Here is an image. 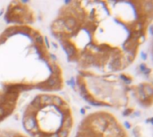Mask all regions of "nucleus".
I'll use <instances>...</instances> for the list:
<instances>
[{
	"mask_svg": "<svg viewBox=\"0 0 153 137\" xmlns=\"http://www.w3.org/2000/svg\"><path fill=\"white\" fill-rule=\"evenodd\" d=\"M37 119L35 116H24L23 117V126L27 132H31L33 127L37 125Z\"/></svg>",
	"mask_w": 153,
	"mask_h": 137,
	"instance_id": "nucleus-1",
	"label": "nucleus"
},
{
	"mask_svg": "<svg viewBox=\"0 0 153 137\" xmlns=\"http://www.w3.org/2000/svg\"><path fill=\"white\" fill-rule=\"evenodd\" d=\"M72 117L69 115V116H64V121L61 125V128L62 129H65L69 131L70 129L72 128Z\"/></svg>",
	"mask_w": 153,
	"mask_h": 137,
	"instance_id": "nucleus-2",
	"label": "nucleus"
},
{
	"mask_svg": "<svg viewBox=\"0 0 153 137\" xmlns=\"http://www.w3.org/2000/svg\"><path fill=\"white\" fill-rule=\"evenodd\" d=\"M40 101L42 104L44 105H50L52 104V96L48 94H41L39 96Z\"/></svg>",
	"mask_w": 153,
	"mask_h": 137,
	"instance_id": "nucleus-3",
	"label": "nucleus"
},
{
	"mask_svg": "<svg viewBox=\"0 0 153 137\" xmlns=\"http://www.w3.org/2000/svg\"><path fill=\"white\" fill-rule=\"evenodd\" d=\"M18 32H19V28H15V27H13V28H7V29L3 33L2 36H4V37H5V38H7V37L13 36V35H14V34H17Z\"/></svg>",
	"mask_w": 153,
	"mask_h": 137,
	"instance_id": "nucleus-4",
	"label": "nucleus"
},
{
	"mask_svg": "<svg viewBox=\"0 0 153 137\" xmlns=\"http://www.w3.org/2000/svg\"><path fill=\"white\" fill-rule=\"evenodd\" d=\"M141 90H142V92L144 93V94L147 97L152 96V87H151L150 85H145L144 86H141Z\"/></svg>",
	"mask_w": 153,
	"mask_h": 137,
	"instance_id": "nucleus-5",
	"label": "nucleus"
},
{
	"mask_svg": "<svg viewBox=\"0 0 153 137\" xmlns=\"http://www.w3.org/2000/svg\"><path fill=\"white\" fill-rule=\"evenodd\" d=\"M64 103V101H63V100L61 99L60 97L58 96H52V104L55 105L56 107H57V108H59L61 105Z\"/></svg>",
	"mask_w": 153,
	"mask_h": 137,
	"instance_id": "nucleus-6",
	"label": "nucleus"
},
{
	"mask_svg": "<svg viewBox=\"0 0 153 137\" xmlns=\"http://www.w3.org/2000/svg\"><path fill=\"white\" fill-rule=\"evenodd\" d=\"M33 38H34L35 43H36V44H38L39 45H40V46L44 44V40H43V37L40 36V34H39L38 36H35V37H33Z\"/></svg>",
	"mask_w": 153,
	"mask_h": 137,
	"instance_id": "nucleus-7",
	"label": "nucleus"
},
{
	"mask_svg": "<svg viewBox=\"0 0 153 137\" xmlns=\"http://www.w3.org/2000/svg\"><path fill=\"white\" fill-rule=\"evenodd\" d=\"M56 134L58 135V137H68L69 131L65 130V129H60V130H58Z\"/></svg>",
	"mask_w": 153,
	"mask_h": 137,
	"instance_id": "nucleus-8",
	"label": "nucleus"
},
{
	"mask_svg": "<svg viewBox=\"0 0 153 137\" xmlns=\"http://www.w3.org/2000/svg\"><path fill=\"white\" fill-rule=\"evenodd\" d=\"M4 117V109L0 106V119H3Z\"/></svg>",
	"mask_w": 153,
	"mask_h": 137,
	"instance_id": "nucleus-9",
	"label": "nucleus"
},
{
	"mask_svg": "<svg viewBox=\"0 0 153 137\" xmlns=\"http://www.w3.org/2000/svg\"><path fill=\"white\" fill-rule=\"evenodd\" d=\"M5 40H6V38H5V37H4V36H0V44H4Z\"/></svg>",
	"mask_w": 153,
	"mask_h": 137,
	"instance_id": "nucleus-10",
	"label": "nucleus"
},
{
	"mask_svg": "<svg viewBox=\"0 0 153 137\" xmlns=\"http://www.w3.org/2000/svg\"><path fill=\"white\" fill-rule=\"evenodd\" d=\"M130 112H132V109H127L126 111H125V116H128V114Z\"/></svg>",
	"mask_w": 153,
	"mask_h": 137,
	"instance_id": "nucleus-11",
	"label": "nucleus"
},
{
	"mask_svg": "<svg viewBox=\"0 0 153 137\" xmlns=\"http://www.w3.org/2000/svg\"><path fill=\"white\" fill-rule=\"evenodd\" d=\"M44 40H45V42H46V44H47V46H48V47H49V44H48V39L47 38V37H45Z\"/></svg>",
	"mask_w": 153,
	"mask_h": 137,
	"instance_id": "nucleus-12",
	"label": "nucleus"
},
{
	"mask_svg": "<svg viewBox=\"0 0 153 137\" xmlns=\"http://www.w3.org/2000/svg\"><path fill=\"white\" fill-rule=\"evenodd\" d=\"M76 137H84V135L82 134L81 133H80V132H78V133H77V136Z\"/></svg>",
	"mask_w": 153,
	"mask_h": 137,
	"instance_id": "nucleus-13",
	"label": "nucleus"
},
{
	"mask_svg": "<svg viewBox=\"0 0 153 137\" xmlns=\"http://www.w3.org/2000/svg\"><path fill=\"white\" fill-rule=\"evenodd\" d=\"M81 113H84V112H85V110H84V109H81Z\"/></svg>",
	"mask_w": 153,
	"mask_h": 137,
	"instance_id": "nucleus-14",
	"label": "nucleus"
}]
</instances>
